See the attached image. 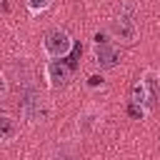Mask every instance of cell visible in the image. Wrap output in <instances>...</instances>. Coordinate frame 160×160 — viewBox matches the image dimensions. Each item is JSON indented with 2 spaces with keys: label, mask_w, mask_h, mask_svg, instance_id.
I'll return each instance as SVG.
<instances>
[{
  "label": "cell",
  "mask_w": 160,
  "mask_h": 160,
  "mask_svg": "<svg viewBox=\"0 0 160 160\" xmlns=\"http://www.w3.org/2000/svg\"><path fill=\"white\" fill-rule=\"evenodd\" d=\"M108 32L112 35V40H118L122 45H132L138 40V35H140L138 22H135V15L130 10H122L120 15H115L110 20V25H108Z\"/></svg>",
  "instance_id": "cell-1"
},
{
  "label": "cell",
  "mask_w": 160,
  "mask_h": 160,
  "mask_svg": "<svg viewBox=\"0 0 160 160\" xmlns=\"http://www.w3.org/2000/svg\"><path fill=\"white\" fill-rule=\"evenodd\" d=\"M75 50V40L70 38L68 30L62 28H52L45 38H42V52L48 58H65Z\"/></svg>",
  "instance_id": "cell-2"
},
{
  "label": "cell",
  "mask_w": 160,
  "mask_h": 160,
  "mask_svg": "<svg viewBox=\"0 0 160 160\" xmlns=\"http://www.w3.org/2000/svg\"><path fill=\"white\" fill-rule=\"evenodd\" d=\"M20 115L28 122H38L45 118V100L32 85H25L20 92Z\"/></svg>",
  "instance_id": "cell-3"
},
{
  "label": "cell",
  "mask_w": 160,
  "mask_h": 160,
  "mask_svg": "<svg viewBox=\"0 0 160 160\" xmlns=\"http://www.w3.org/2000/svg\"><path fill=\"white\" fill-rule=\"evenodd\" d=\"M92 58H95V62L100 65V70H112V68H118L120 65V52H118V48L105 38V35H95V42H92Z\"/></svg>",
  "instance_id": "cell-4"
},
{
  "label": "cell",
  "mask_w": 160,
  "mask_h": 160,
  "mask_svg": "<svg viewBox=\"0 0 160 160\" xmlns=\"http://www.w3.org/2000/svg\"><path fill=\"white\" fill-rule=\"evenodd\" d=\"M42 72H45V80H48L50 88H62L72 78V65H68L62 58H50L45 62V70Z\"/></svg>",
  "instance_id": "cell-5"
},
{
  "label": "cell",
  "mask_w": 160,
  "mask_h": 160,
  "mask_svg": "<svg viewBox=\"0 0 160 160\" xmlns=\"http://www.w3.org/2000/svg\"><path fill=\"white\" fill-rule=\"evenodd\" d=\"M142 85L148 90V98H150V108H155L160 102V72L158 70H145L142 72Z\"/></svg>",
  "instance_id": "cell-6"
},
{
  "label": "cell",
  "mask_w": 160,
  "mask_h": 160,
  "mask_svg": "<svg viewBox=\"0 0 160 160\" xmlns=\"http://www.w3.org/2000/svg\"><path fill=\"white\" fill-rule=\"evenodd\" d=\"M130 100H132V102H140V105H145L148 110H152V108H150V98H148V90H145V85H142V80H138V82L132 85V92H130Z\"/></svg>",
  "instance_id": "cell-7"
},
{
  "label": "cell",
  "mask_w": 160,
  "mask_h": 160,
  "mask_svg": "<svg viewBox=\"0 0 160 160\" xmlns=\"http://www.w3.org/2000/svg\"><path fill=\"white\" fill-rule=\"evenodd\" d=\"M12 135H15V122H12V118L2 115V118H0V140H2V142H10Z\"/></svg>",
  "instance_id": "cell-8"
},
{
  "label": "cell",
  "mask_w": 160,
  "mask_h": 160,
  "mask_svg": "<svg viewBox=\"0 0 160 160\" xmlns=\"http://www.w3.org/2000/svg\"><path fill=\"white\" fill-rule=\"evenodd\" d=\"M148 112H150V110H148L145 105H140V102H132V100L128 102V115H130L132 120H145V115H148Z\"/></svg>",
  "instance_id": "cell-9"
},
{
  "label": "cell",
  "mask_w": 160,
  "mask_h": 160,
  "mask_svg": "<svg viewBox=\"0 0 160 160\" xmlns=\"http://www.w3.org/2000/svg\"><path fill=\"white\" fill-rule=\"evenodd\" d=\"M25 5L30 10V15H40V12H45L52 5V0H25Z\"/></svg>",
  "instance_id": "cell-10"
},
{
  "label": "cell",
  "mask_w": 160,
  "mask_h": 160,
  "mask_svg": "<svg viewBox=\"0 0 160 160\" xmlns=\"http://www.w3.org/2000/svg\"><path fill=\"white\" fill-rule=\"evenodd\" d=\"M95 120H100V112H98V110H88V112H82V118H80L78 125L90 128V125H95Z\"/></svg>",
  "instance_id": "cell-11"
},
{
  "label": "cell",
  "mask_w": 160,
  "mask_h": 160,
  "mask_svg": "<svg viewBox=\"0 0 160 160\" xmlns=\"http://www.w3.org/2000/svg\"><path fill=\"white\" fill-rule=\"evenodd\" d=\"M55 160H80L75 152H70V150H62V152H58V158Z\"/></svg>",
  "instance_id": "cell-12"
},
{
  "label": "cell",
  "mask_w": 160,
  "mask_h": 160,
  "mask_svg": "<svg viewBox=\"0 0 160 160\" xmlns=\"http://www.w3.org/2000/svg\"><path fill=\"white\" fill-rule=\"evenodd\" d=\"M88 85H90V88H98V85H102V78H100V75H90V78H88Z\"/></svg>",
  "instance_id": "cell-13"
}]
</instances>
